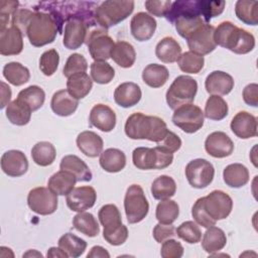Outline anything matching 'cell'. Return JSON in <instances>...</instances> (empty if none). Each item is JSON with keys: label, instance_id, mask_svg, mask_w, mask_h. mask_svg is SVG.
Segmentation results:
<instances>
[{"label": "cell", "instance_id": "cell-1", "mask_svg": "<svg viewBox=\"0 0 258 258\" xmlns=\"http://www.w3.org/2000/svg\"><path fill=\"white\" fill-rule=\"evenodd\" d=\"M124 130L131 139H147L156 143L161 141L169 131L161 118L141 112L133 113L127 118Z\"/></svg>", "mask_w": 258, "mask_h": 258}, {"label": "cell", "instance_id": "cell-2", "mask_svg": "<svg viewBox=\"0 0 258 258\" xmlns=\"http://www.w3.org/2000/svg\"><path fill=\"white\" fill-rule=\"evenodd\" d=\"M216 45L225 47L237 54H246L255 47L254 35L231 21L221 22L214 31Z\"/></svg>", "mask_w": 258, "mask_h": 258}, {"label": "cell", "instance_id": "cell-3", "mask_svg": "<svg viewBox=\"0 0 258 258\" xmlns=\"http://www.w3.org/2000/svg\"><path fill=\"white\" fill-rule=\"evenodd\" d=\"M58 33L54 18L45 11L34 10L26 29V35L31 45L41 47L53 42Z\"/></svg>", "mask_w": 258, "mask_h": 258}, {"label": "cell", "instance_id": "cell-4", "mask_svg": "<svg viewBox=\"0 0 258 258\" xmlns=\"http://www.w3.org/2000/svg\"><path fill=\"white\" fill-rule=\"evenodd\" d=\"M134 10V1L107 0L95 10V20L103 28L108 29L125 20Z\"/></svg>", "mask_w": 258, "mask_h": 258}, {"label": "cell", "instance_id": "cell-5", "mask_svg": "<svg viewBox=\"0 0 258 258\" xmlns=\"http://www.w3.org/2000/svg\"><path fill=\"white\" fill-rule=\"evenodd\" d=\"M173 160V153L155 146L137 147L132 152V161L135 167L141 170L163 169L169 166Z\"/></svg>", "mask_w": 258, "mask_h": 258}, {"label": "cell", "instance_id": "cell-6", "mask_svg": "<svg viewBox=\"0 0 258 258\" xmlns=\"http://www.w3.org/2000/svg\"><path fill=\"white\" fill-rule=\"evenodd\" d=\"M197 92L198 83L194 78L185 75L178 76L166 91V103L170 109L175 110L182 105L191 104Z\"/></svg>", "mask_w": 258, "mask_h": 258}, {"label": "cell", "instance_id": "cell-7", "mask_svg": "<svg viewBox=\"0 0 258 258\" xmlns=\"http://www.w3.org/2000/svg\"><path fill=\"white\" fill-rule=\"evenodd\" d=\"M124 210L129 224L141 222L148 214L149 204L139 184H131L124 198Z\"/></svg>", "mask_w": 258, "mask_h": 258}, {"label": "cell", "instance_id": "cell-8", "mask_svg": "<svg viewBox=\"0 0 258 258\" xmlns=\"http://www.w3.org/2000/svg\"><path fill=\"white\" fill-rule=\"evenodd\" d=\"M100 25L96 21H87L83 18H72L64 24L62 43L68 49L80 48L87 39L88 33Z\"/></svg>", "mask_w": 258, "mask_h": 258}, {"label": "cell", "instance_id": "cell-9", "mask_svg": "<svg viewBox=\"0 0 258 258\" xmlns=\"http://www.w3.org/2000/svg\"><path fill=\"white\" fill-rule=\"evenodd\" d=\"M89 52L95 61H106L111 57V51L115 44L107 29L99 26L92 29L87 36L86 42Z\"/></svg>", "mask_w": 258, "mask_h": 258}, {"label": "cell", "instance_id": "cell-10", "mask_svg": "<svg viewBox=\"0 0 258 258\" xmlns=\"http://www.w3.org/2000/svg\"><path fill=\"white\" fill-rule=\"evenodd\" d=\"M204 112L194 104H186L176 108L172 115L173 124L188 134L199 131L204 125Z\"/></svg>", "mask_w": 258, "mask_h": 258}, {"label": "cell", "instance_id": "cell-11", "mask_svg": "<svg viewBox=\"0 0 258 258\" xmlns=\"http://www.w3.org/2000/svg\"><path fill=\"white\" fill-rule=\"evenodd\" d=\"M184 173L188 183L192 187L205 188L213 181L215 168L207 159L197 158L186 164Z\"/></svg>", "mask_w": 258, "mask_h": 258}, {"label": "cell", "instance_id": "cell-12", "mask_svg": "<svg viewBox=\"0 0 258 258\" xmlns=\"http://www.w3.org/2000/svg\"><path fill=\"white\" fill-rule=\"evenodd\" d=\"M202 199L206 213L216 222L226 219L232 212L233 201L231 197L223 190L215 189L207 197H202Z\"/></svg>", "mask_w": 258, "mask_h": 258}, {"label": "cell", "instance_id": "cell-13", "mask_svg": "<svg viewBox=\"0 0 258 258\" xmlns=\"http://www.w3.org/2000/svg\"><path fill=\"white\" fill-rule=\"evenodd\" d=\"M57 195L44 186L32 188L27 196L29 209L41 216L53 214L57 209Z\"/></svg>", "mask_w": 258, "mask_h": 258}, {"label": "cell", "instance_id": "cell-14", "mask_svg": "<svg viewBox=\"0 0 258 258\" xmlns=\"http://www.w3.org/2000/svg\"><path fill=\"white\" fill-rule=\"evenodd\" d=\"M98 218L101 225L104 227L103 237L105 240L117 239L127 229V227L122 224L119 209L113 204L103 206L99 210Z\"/></svg>", "mask_w": 258, "mask_h": 258}, {"label": "cell", "instance_id": "cell-15", "mask_svg": "<svg viewBox=\"0 0 258 258\" xmlns=\"http://www.w3.org/2000/svg\"><path fill=\"white\" fill-rule=\"evenodd\" d=\"M214 31L215 27L209 23H205L195 30L186 38L189 50L203 56L214 51L217 46L214 40Z\"/></svg>", "mask_w": 258, "mask_h": 258}, {"label": "cell", "instance_id": "cell-16", "mask_svg": "<svg viewBox=\"0 0 258 258\" xmlns=\"http://www.w3.org/2000/svg\"><path fill=\"white\" fill-rule=\"evenodd\" d=\"M97 200V194L94 187L90 185L74 187L67 195V205L73 212H85L91 209Z\"/></svg>", "mask_w": 258, "mask_h": 258}, {"label": "cell", "instance_id": "cell-17", "mask_svg": "<svg viewBox=\"0 0 258 258\" xmlns=\"http://www.w3.org/2000/svg\"><path fill=\"white\" fill-rule=\"evenodd\" d=\"M205 149L215 158H224L233 153L234 143L225 132L215 131L206 138Z\"/></svg>", "mask_w": 258, "mask_h": 258}, {"label": "cell", "instance_id": "cell-18", "mask_svg": "<svg viewBox=\"0 0 258 258\" xmlns=\"http://www.w3.org/2000/svg\"><path fill=\"white\" fill-rule=\"evenodd\" d=\"M1 169L5 174L11 177L23 175L28 169L26 155L22 151L16 149L4 152L1 157Z\"/></svg>", "mask_w": 258, "mask_h": 258}, {"label": "cell", "instance_id": "cell-19", "mask_svg": "<svg viewBox=\"0 0 258 258\" xmlns=\"http://www.w3.org/2000/svg\"><path fill=\"white\" fill-rule=\"evenodd\" d=\"M156 25L153 16L145 12H138L130 21L131 34L138 41L149 40L155 32Z\"/></svg>", "mask_w": 258, "mask_h": 258}, {"label": "cell", "instance_id": "cell-20", "mask_svg": "<svg viewBox=\"0 0 258 258\" xmlns=\"http://www.w3.org/2000/svg\"><path fill=\"white\" fill-rule=\"evenodd\" d=\"M232 132L241 139L257 136V119L247 111L238 112L230 124Z\"/></svg>", "mask_w": 258, "mask_h": 258}, {"label": "cell", "instance_id": "cell-21", "mask_svg": "<svg viewBox=\"0 0 258 258\" xmlns=\"http://www.w3.org/2000/svg\"><path fill=\"white\" fill-rule=\"evenodd\" d=\"M91 126L103 132H110L116 126V114L112 108L105 104H96L90 112Z\"/></svg>", "mask_w": 258, "mask_h": 258}, {"label": "cell", "instance_id": "cell-22", "mask_svg": "<svg viewBox=\"0 0 258 258\" xmlns=\"http://www.w3.org/2000/svg\"><path fill=\"white\" fill-rule=\"evenodd\" d=\"M23 49V33L14 26L0 31V53L2 55H17Z\"/></svg>", "mask_w": 258, "mask_h": 258}, {"label": "cell", "instance_id": "cell-23", "mask_svg": "<svg viewBox=\"0 0 258 258\" xmlns=\"http://www.w3.org/2000/svg\"><path fill=\"white\" fill-rule=\"evenodd\" d=\"M205 88L211 95H228L234 88V79L225 72L214 71L206 78Z\"/></svg>", "mask_w": 258, "mask_h": 258}, {"label": "cell", "instance_id": "cell-24", "mask_svg": "<svg viewBox=\"0 0 258 258\" xmlns=\"http://www.w3.org/2000/svg\"><path fill=\"white\" fill-rule=\"evenodd\" d=\"M141 89L133 82L120 84L114 92L115 103L123 108H130L139 103L141 100Z\"/></svg>", "mask_w": 258, "mask_h": 258}, {"label": "cell", "instance_id": "cell-25", "mask_svg": "<svg viewBox=\"0 0 258 258\" xmlns=\"http://www.w3.org/2000/svg\"><path fill=\"white\" fill-rule=\"evenodd\" d=\"M79 106V100L73 97L68 90H59L52 95L50 107L54 114L68 117L76 112Z\"/></svg>", "mask_w": 258, "mask_h": 258}, {"label": "cell", "instance_id": "cell-26", "mask_svg": "<svg viewBox=\"0 0 258 258\" xmlns=\"http://www.w3.org/2000/svg\"><path fill=\"white\" fill-rule=\"evenodd\" d=\"M77 146L86 156L94 158L102 153L104 142L100 135L87 130L81 132L77 137Z\"/></svg>", "mask_w": 258, "mask_h": 258}, {"label": "cell", "instance_id": "cell-27", "mask_svg": "<svg viewBox=\"0 0 258 258\" xmlns=\"http://www.w3.org/2000/svg\"><path fill=\"white\" fill-rule=\"evenodd\" d=\"M59 168L72 172L76 176L77 181H90L93 177L92 171L87 163L74 154L63 156L60 160Z\"/></svg>", "mask_w": 258, "mask_h": 258}, {"label": "cell", "instance_id": "cell-28", "mask_svg": "<svg viewBox=\"0 0 258 258\" xmlns=\"http://www.w3.org/2000/svg\"><path fill=\"white\" fill-rule=\"evenodd\" d=\"M76 182L77 178L72 172L60 169L49 177L47 187L57 196H67L73 190Z\"/></svg>", "mask_w": 258, "mask_h": 258}, {"label": "cell", "instance_id": "cell-29", "mask_svg": "<svg viewBox=\"0 0 258 258\" xmlns=\"http://www.w3.org/2000/svg\"><path fill=\"white\" fill-rule=\"evenodd\" d=\"M155 54L162 62L172 63L177 61L181 54V47L173 37L165 36L156 44Z\"/></svg>", "mask_w": 258, "mask_h": 258}, {"label": "cell", "instance_id": "cell-30", "mask_svg": "<svg viewBox=\"0 0 258 258\" xmlns=\"http://www.w3.org/2000/svg\"><path fill=\"white\" fill-rule=\"evenodd\" d=\"M99 162L105 171L119 172L126 165V155L118 148H108L100 154Z\"/></svg>", "mask_w": 258, "mask_h": 258}, {"label": "cell", "instance_id": "cell-31", "mask_svg": "<svg viewBox=\"0 0 258 258\" xmlns=\"http://www.w3.org/2000/svg\"><path fill=\"white\" fill-rule=\"evenodd\" d=\"M93 88V80L87 73H78L67 81V90L77 100L84 99Z\"/></svg>", "mask_w": 258, "mask_h": 258}, {"label": "cell", "instance_id": "cell-32", "mask_svg": "<svg viewBox=\"0 0 258 258\" xmlns=\"http://www.w3.org/2000/svg\"><path fill=\"white\" fill-rule=\"evenodd\" d=\"M223 179L230 187H242L249 181V170L241 163L229 164L224 168Z\"/></svg>", "mask_w": 258, "mask_h": 258}, {"label": "cell", "instance_id": "cell-33", "mask_svg": "<svg viewBox=\"0 0 258 258\" xmlns=\"http://www.w3.org/2000/svg\"><path fill=\"white\" fill-rule=\"evenodd\" d=\"M111 58L121 68H131L136 59V52L133 45L127 41L120 40L115 42L112 51Z\"/></svg>", "mask_w": 258, "mask_h": 258}, {"label": "cell", "instance_id": "cell-34", "mask_svg": "<svg viewBox=\"0 0 258 258\" xmlns=\"http://www.w3.org/2000/svg\"><path fill=\"white\" fill-rule=\"evenodd\" d=\"M227 244V237L225 232L216 226L207 228L202 240L203 249L209 253L213 254L221 251Z\"/></svg>", "mask_w": 258, "mask_h": 258}, {"label": "cell", "instance_id": "cell-35", "mask_svg": "<svg viewBox=\"0 0 258 258\" xmlns=\"http://www.w3.org/2000/svg\"><path fill=\"white\" fill-rule=\"evenodd\" d=\"M169 73L166 67L158 63H149L142 72L143 82L151 88H160L168 80Z\"/></svg>", "mask_w": 258, "mask_h": 258}, {"label": "cell", "instance_id": "cell-36", "mask_svg": "<svg viewBox=\"0 0 258 258\" xmlns=\"http://www.w3.org/2000/svg\"><path fill=\"white\" fill-rule=\"evenodd\" d=\"M32 111L24 103L15 99L7 105L6 117L8 120L17 126H24L28 124L31 118Z\"/></svg>", "mask_w": 258, "mask_h": 258}, {"label": "cell", "instance_id": "cell-37", "mask_svg": "<svg viewBox=\"0 0 258 258\" xmlns=\"http://www.w3.org/2000/svg\"><path fill=\"white\" fill-rule=\"evenodd\" d=\"M176 191V183L169 175L156 177L151 184V195L155 200L163 201L170 199Z\"/></svg>", "mask_w": 258, "mask_h": 258}, {"label": "cell", "instance_id": "cell-38", "mask_svg": "<svg viewBox=\"0 0 258 258\" xmlns=\"http://www.w3.org/2000/svg\"><path fill=\"white\" fill-rule=\"evenodd\" d=\"M3 77L13 86H22L29 81V70L18 61H11L4 66Z\"/></svg>", "mask_w": 258, "mask_h": 258}, {"label": "cell", "instance_id": "cell-39", "mask_svg": "<svg viewBox=\"0 0 258 258\" xmlns=\"http://www.w3.org/2000/svg\"><path fill=\"white\" fill-rule=\"evenodd\" d=\"M55 156V147L48 141L37 142L31 149L32 160L39 166H48L52 164Z\"/></svg>", "mask_w": 258, "mask_h": 258}, {"label": "cell", "instance_id": "cell-40", "mask_svg": "<svg viewBox=\"0 0 258 258\" xmlns=\"http://www.w3.org/2000/svg\"><path fill=\"white\" fill-rule=\"evenodd\" d=\"M74 228L88 237H96L100 232V226L97 219L91 213L81 212L73 219Z\"/></svg>", "mask_w": 258, "mask_h": 258}, {"label": "cell", "instance_id": "cell-41", "mask_svg": "<svg viewBox=\"0 0 258 258\" xmlns=\"http://www.w3.org/2000/svg\"><path fill=\"white\" fill-rule=\"evenodd\" d=\"M237 18L245 24H258V2L251 0H239L235 5Z\"/></svg>", "mask_w": 258, "mask_h": 258}, {"label": "cell", "instance_id": "cell-42", "mask_svg": "<svg viewBox=\"0 0 258 258\" xmlns=\"http://www.w3.org/2000/svg\"><path fill=\"white\" fill-rule=\"evenodd\" d=\"M17 99L34 112L42 107L45 101V93L40 87L32 85L21 90L18 93Z\"/></svg>", "mask_w": 258, "mask_h": 258}, {"label": "cell", "instance_id": "cell-43", "mask_svg": "<svg viewBox=\"0 0 258 258\" xmlns=\"http://www.w3.org/2000/svg\"><path fill=\"white\" fill-rule=\"evenodd\" d=\"M57 244L58 247L68 254L69 257L73 258H77L83 255L87 248V242L72 233H66L62 235L58 239Z\"/></svg>", "mask_w": 258, "mask_h": 258}, {"label": "cell", "instance_id": "cell-44", "mask_svg": "<svg viewBox=\"0 0 258 258\" xmlns=\"http://www.w3.org/2000/svg\"><path fill=\"white\" fill-rule=\"evenodd\" d=\"M228 104L222 97L211 95L206 102L204 116L210 120L220 121L228 115Z\"/></svg>", "mask_w": 258, "mask_h": 258}, {"label": "cell", "instance_id": "cell-45", "mask_svg": "<svg viewBox=\"0 0 258 258\" xmlns=\"http://www.w3.org/2000/svg\"><path fill=\"white\" fill-rule=\"evenodd\" d=\"M179 215V207L175 201L163 200L156 206L155 217L160 224L169 225L176 221Z\"/></svg>", "mask_w": 258, "mask_h": 258}, {"label": "cell", "instance_id": "cell-46", "mask_svg": "<svg viewBox=\"0 0 258 258\" xmlns=\"http://www.w3.org/2000/svg\"><path fill=\"white\" fill-rule=\"evenodd\" d=\"M204 56L190 50L181 53L177 59L179 69L186 74H198L204 68Z\"/></svg>", "mask_w": 258, "mask_h": 258}, {"label": "cell", "instance_id": "cell-47", "mask_svg": "<svg viewBox=\"0 0 258 258\" xmlns=\"http://www.w3.org/2000/svg\"><path fill=\"white\" fill-rule=\"evenodd\" d=\"M114 77L115 70L107 61H94L91 64V78L97 84H109Z\"/></svg>", "mask_w": 258, "mask_h": 258}, {"label": "cell", "instance_id": "cell-48", "mask_svg": "<svg viewBox=\"0 0 258 258\" xmlns=\"http://www.w3.org/2000/svg\"><path fill=\"white\" fill-rule=\"evenodd\" d=\"M175 234L177 237L188 244L199 243L202 239V232L200 227L194 221H185L181 223L175 229Z\"/></svg>", "mask_w": 258, "mask_h": 258}, {"label": "cell", "instance_id": "cell-49", "mask_svg": "<svg viewBox=\"0 0 258 258\" xmlns=\"http://www.w3.org/2000/svg\"><path fill=\"white\" fill-rule=\"evenodd\" d=\"M58 63H59L58 52L56 51V49L50 48V49L44 51L40 55L39 70L41 71V73L44 76L50 77L56 72V70L58 68Z\"/></svg>", "mask_w": 258, "mask_h": 258}, {"label": "cell", "instance_id": "cell-50", "mask_svg": "<svg viewBox=\"0 0 258 258\" xmlns=\"http://www.w3.org/2000/svg\"><path fill=\"white\" fill-rule=\"evenodd\" d=\"M87 69L88 62L84 55L81 53H73L68 57L62 70V74L66 78H70L78 73H86Z\"/></svg>", "mask_w": 258, "mask_h": 258}, {"label": "cell", "instance_id": "cell-51", "mask_svg": "<svg viewBox=\"0 0 258 258\" xmlns=\"http://www.w3.org/2000/svg\"><path fill=\"white\" fill-rule=\"evenodd\" d=\"M191 216L194 218V220L196 221V223L204 228H210L212 226L216 225V221L213 220L212 218H210L208 216V214L206 213L204 207H203V199L200 198L198 199L192 208H191Z\"/></svg>", "mask_w": 258, "mask_h": 258}, {"label": "cell", "instance_id": "cell-52", "mask_svg": "<svg viewBox=\"0 0 258 258\" xmlns=\"http://www.w3.org/2000/svg\"><path fill=\"white\" fill-rule=\"evenodd\" d=\"M160 255L163 258H180L183 255V247L178 241L169 238L162 242Z\"/></svg>", "mask_w": 258, "mask_h": 258}, {"label": "cell", "instance_id": "cell-53", "mask_svg": "<svg viewBox=\"0 0 258 258\" xmlns=\"http://www.w3.org/2000/svg\"><path fill=\"white\" fill-rule=\"evenodd\" d=\"M33 11L29 9H17L11 16V26L18 28L23 34H26L27 25Z\"/></svg>", "mask_w": 258, "mask_h": 258}, {"label": "cell", "instance_id": "cell-54", "mask_svg": "<svg viewBox=\"0 0 258 258\" xmlns=\"http://www.w3.org/2000/svg\"><path fill=\"white\" fill-rule=\"evenodd\" d=\"M172 2L165 0V1H153L148 0L145 1V7L147 11L154 16L157 17H166L168 14L170 8H171Z\"/></svg>", "mask_w": 258, "mask_h": 258}, {"label": "cell", "instance_id": "cell-55", "mask_svg": "<svg viewBox=\"0 0 258 258\" xmlns=\"http://www.w3.org/2000/svg\"><path fill=\"white\" fill-rule=\"evenodd\" d=\"M17 1H1L0 3V31L5 29L9 21L10 15H13L17 10Z\"/></svg>", "mask_w": 258, "mask_h": 258}, {"label": "cell", "instance_id": "cell-56", "mask_svg": "<svg viewBox=\"0 0 258 258\" xmlns=\"http://www.w3.org/2000/svg\"><path fill=\"white\" fill-rule=\"evenodd\" d=\"M153 238L157 243H162L165 240L174 237L175 234V228L172 226V224L165 225V224H160L158 223L155 225L153 228Z\"/></svg>", "mask_w": 258, "mask_h": 258}, {"label": "cell", "instance_id": "cell-57", "mask_svg": "<svg viewBox=\"0 0 258 258\" xmlns=\"http://www.w3.org/2000/svg\"><path fill=\"white\" fill-rule=\"evenodd\" d=\"M156 144H157V146L167 150L168 152L174 153L181 147V140L175 133L168 131V133L165 135V137Z\"/></svg>", "mask_w": 258, "mask_h": 258}, {"label": "cell", "instance_id": "cell-58", "mask_svg": "<svg viewBox=\"0 0 258 258\" xmlns=\"http://www.w3.org/2000/svg\"><path fill=\"white\" fill-rule=\"evenodd\" d=\"M244 102L252 107L258 106V85L255 83L247 85L243 90Z\"/></svg>", "mask_w": 258, "mask_h": 258}, {"label": "cell", "instance_id": "cell-59", "mask_svg": "<svg viewBox=\"0 0 258 258\" xmlns=\"http://www.w3.org/2000/svg\"><path fill=\"white\" fill-rule=\"evenodd\" d=\"M88 258H109L110 254L109 252L102 246H94L92 247L91 251L87 255Z\"/></svg>", "mask_w": 258, "mask_h": 258}, {"label": "cell", "instance_id": "cell-60", "mask_svg": "<svg viewBox=\"0 0 258 258\" xmlns=\"http://www.w3.org/2000/svg\"><path fill=\"white\" fill-rule=\"evenodd\" d=\"M0 84H1V109H3L6 105L9 104V101L11 99V90L6 83L1 82Z\"/></svg>", "mask_w": 258, "mask_h": 258}, {"label": "cell", "instance_id": "cell-61", "mask_svg": "<svg viewBox=\"0 0 258 258\" xmlns=\"http://www.w3.org/2000/svg\"><path fill=\"white\" fill-rule=\"evenodd\" d=\"M47 257H60V258H68V254L62 250L60 249L59 247L56 248V247H50L47 251Z\"/></svg>", "mask_w": 258, "mask_h": 258}, {"label": "cell", "instance_id": "cell-62", "mask_svg": "<svg viewBox=\"0 0 258 258\" xmlns=\"http://www.w3.org/2000/svg\"><path fill=\"white\" fill-rule=\"evenodd\" d=\"M27 256H38V257H42L41 253H38V252H36L35 250H29L28 252H26V253L23 254V257H27Z\"/></svg>", "mask_w": 258, "mask_h": 258}]
</instances>
